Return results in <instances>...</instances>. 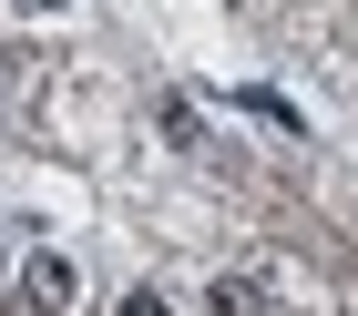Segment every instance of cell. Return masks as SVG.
I'll return each mask as SVG.
<instances>
[{"mask_svg":"<svg viewBox=\"0 0 358 316\" xmlns=\"http://www.w3.org/2000/svg\"><path fill=\"white\" fill-rule=\"evenodd\" d=\"M21 296H31V316H62L72 296H83V276H72V255H52V245H41V255L21 265Z\"/></svg>","mask_w":358,"mask_h":316,"instance_id":"6da1fadb","label":"cell"},{"mask_svg":"<svg viewBox=\"0 0 358 316\" xmlns=\"http://www.w3.org/2000/svg\"><path fill=\"white\" fill-rule=\"evenodd\" d=\"M205 316H266V286L256 276H215L205 286Z\"/></svg>","mask_w":358,"mask_h":316,"instance_id":"7a4b0ae2","label":"cell"},{"mask_svg":"<svg viewBox=\"0 0 358 316\" xmlns=\"http://www.w3.org/2000/svg\"><path fill=\"white\" fill-rule=\"evenodd\" d=\"M113 316H174V306H164V296H154V286H134V296H123V306H113Z\"/></svg>","mask_w":358,"mask_h":316,"instance_id":"3957f363","label":"cell"},{"mask_svg":"<svg viewBox=\"0 0 358 316\" xmlns=\"http://www.w3.org/2000/svg\"><path fill=\"white\" fill-rule=\"evenodd\" d=\"M21 10H62V0H21Z\"/></svg>","mask_w":358,"mask_h":316,"instance_id":"277c9868","label":"cell"}]
</instances>
